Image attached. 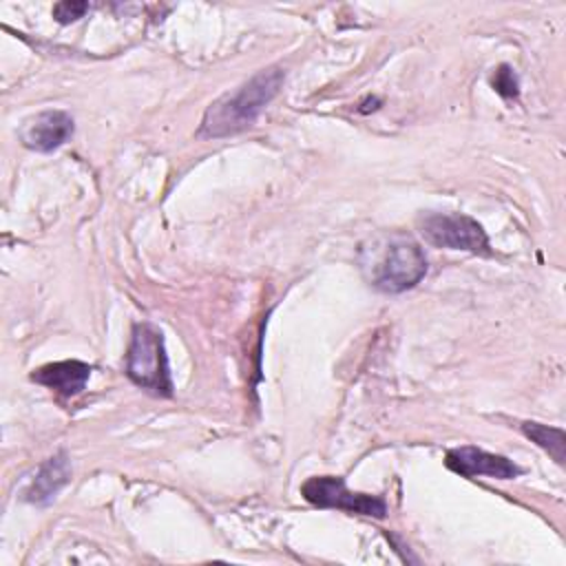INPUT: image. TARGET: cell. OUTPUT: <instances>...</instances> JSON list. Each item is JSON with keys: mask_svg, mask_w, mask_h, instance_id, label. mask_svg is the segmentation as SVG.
Masks as SVG:
<instances>
[{"mask_svg": "<svg viewBox=\"0 0 566 566\" xmlns=\"http://www.w3.org/2000/svg\"><path fill=\"white\" fill-rule=\"evenodd\" d=\"M522 431L537 447L548 451L557 464H564V460H566V433H564V429L548 427V424H542V422H524Z\"/></svg>", "mask_w": 566, "mask_h": 566, "instance_id": "cell-10", "label": "cell"}, {"mask_svg": "<svg viewBox=\"0 0 566 566\" xmlns=\"http://www.w3.org/2000/svg\"><path fill=\"white\" fill-rule=\"evenodd\" d=\"M91 378V365L82 360H60V363H49L38 369H33L31 380L49 387L51 391L71 398L77 396Z\"/></svg>", "mask_w": 566, "mask_h": 566, "instance_id": "cell-8", "label": "cell"}, {"mask_svg": "<svg viewBox=\"0 0 566 566\" xmlns=\"http://www.w3.org/2000/svg\"><path fill=\"white\" fill-rule=\"evenodd\" d=\"M88 9H91L88 2L64 0V2H57V4L53 7V18H55L60 24H69V22L80 20Z\"/></svg>", "mask_w": 566, "mask_h": 566, "instance_id": "cell-11", "label": "cell"}, {"mask_svg": "<svg viewBox=\"0 0 566 566\" xmlns=\"http://www.w3.org/2000/svg\"><path fill=\"white\" fill-rule=\"evenodd\" d=\"M418 230L436 248L464 250L480 256L493 254L484 228L469 214L429 212L418 219Z\"/></svg>", "mask_w": 566, "mask_h": 566, "instance_id": "cell-4", "label": "cell"}, {"mask_svg": "<svg viewBox=\"0 0 566 566\" xmlns=\"http://www.w3.org/2000/svg\"><path fill=\"white\" fill-rule=\"evenodd\" d=\"M73 117L66 111H42L24 122L20 137L27 148L51 153L73 135Z\"/></svg>", "mask_w": 566, "mask_h": 566, "instance_id": "cell-7", "label": "cell"}, {"mask_svg": "<svg viewBox=\"0 0 566 566\" xmlns=\"http://www.w3.org/2000/svg\"><path fill=\"white\" fill-rule=\"evenodd\" d=\"M360 265L369 285L385 294H400L418 285L427 274L422 248L405 234H389L360 250Z\"/></svg>", "mask_w": 566, "mask_h": 566, "instance_id": "cell-2", "label": "cell"}, {"mask_svg": "<svg viewBox=\"0 0 566 566\" xmlns=\"http://www.w3.org/2000/svg\"><path fill=\"white\" fill-rule=\"evenodd\" d=\"M444 464L449 471H453L462 478L489 475V478H497V480H511L522 473V469L506 455L489 453V451L471 447V444L449 449L444 455Z\"/></svg>", "mask_w": 566, "mask_h": 566, "instance_id": "cell-6", "label": "cell"}, {"mask_svg": "<svg viewBox=\"0 0 566 566\" xmlns=\"http://www.w3.org/2000/svg\"><path fill=\"white\" fill-rule=\"evenodd\" d=\"M283 80L285 73L279 66L259 71L234 93H228L208 106L197 135L217 139L245 130L254 124L259 113L276 97Z\"/></svg>", "mask_w": 566, "mask_h": 566, "instance_id": "cell-1", "label": "cell"}, {"mask_svg": "<svg viewBox=\"0 0 566 566\" xmlns=\"http://www.w3.org/2000/svg\"><path fill=\"white\" fill-rule=\"evenodd\" d=\"M301 495L318 509H340L347 513L369 515L378 520L387 515V504L382 497L369 493H354L345 486V480L336 475H316L305 480L301 486Z\"/></svg>", "mask_w": 566, "mask_h": 566, "instance_id": "cell-5", "label": "cell"}, {"mask_svg": "<svg viewBox=\"0 0 566 566\" xmlns=\"http://www.w3.org/2000/svg\"><path fill=\"white\" fill-rule=\"evenodd\" d=\"M126 376L153 396L170 398L172 378L161 332L150 323H137L126 352Z\"/></svg>", "mask_w": 566, "mask_h": 566, "instance_id": "cell-3", "label": "cell"}, {"mask_svg": "<svg viewBox=\"0 0 566 566\" xmlns=\"http://www.w3.org/2000/svg\"><path fill=\"white\" fill-rule=\"evenodd\" d=\"M491 84H493V88H495L502 97H506V99L517 97V77H515V73H513L511 66L502 64V66L495 71Z\"/></svg>", "mask_w": 566, "mask_h": 566, "instance_id": "cell-12", "label": "cell"}, {"mask_svg": "<svg viewBox=\"0 0 566 566\" xmlns=\"http://www.w3.org/2000/svg\"><path fill=\"white\" fill-rule=\"evenodd\" d=\"M69 480H71V462L66 453L60 451L40 467L31 486L24 493V500L31 504H49Z\"/></svg>", "mask_w": 566, "mask_h": 566, "instance_id": "cell-9", "label": "cell"}]
</instances>
